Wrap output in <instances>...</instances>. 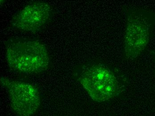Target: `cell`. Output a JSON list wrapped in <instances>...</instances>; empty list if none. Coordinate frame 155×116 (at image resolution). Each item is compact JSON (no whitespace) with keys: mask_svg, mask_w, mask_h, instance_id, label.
Returning a JSON list of instances; mask_svg holds the SVG:
<instances>
[{"mask_svg":"<svg viewBox=\"0 0 155 116\" xmlns=\"http://www.w3.org/2000/svg\"><path fill=\"white\" fill-rule=\"evenodd\" d=\"M74 76L95 101L104 102L119 96L125 88L124 76L102 63H91L78 68Z\"/></svg>","mask_w":155,"mask_h":116,"instance_id":"1","label":"cell"},{"mask_svg":"<svg viewBox=\"0 0 155 116\" xmlns=\"http://www.w3.org/2000/svg\"><path fill=\"white\" fill-rule=\"evenodd\" d=\"M5 49L6 61L16 71L26 74H38L50 67L48 50L38 39L12 38L5 41Z\"/></svg>","mask_w":155,"mask_h":116,"instance_id":"2","label":"cell"},{"mask_svg":"<svg viewBox=\"0 0 155 116\" xmlns=\"http://www.w3.org/2000/svg\"><path fill=\"white\" fill-rule=\"evenodd\" d=\"M125 28L124 37L125 57L133 60L147 48L155 27V13L150 9L125 7Z\"/></svg>","mask_w":155,"mask_h":116,"instance_id":"3","label":"cell"},{"mask_svg":"<svg viewBox=\"0 0 155 116\" xmlns=\"http://www.w3.org/2000/svg\"><path fill=\"white\" fill-rule=\"evenodd\" d=\"M1 83L6 89L10 99L11 108L21 116L35 115L41 103L38 88L29 83L1 77Z\"/></svg>","mask_w":155,"mask_h":116,"instance_id":"4","label":"cell"},{"mask_svg":"<svg viewBox=\"0 0 155 116\" xmlns=\"http://www.w3.org/2000/svg\"><path fill=\"white\" fill-rule=\"evenodd\" d=\"M54 14L53 7L47 1H32L14 15L10 25L20 31L36 33L51 21Z\"/></svg>","mask_w":155,"mask_h":116,"instance_id":"5","label":"cell"},{"mask_svg":"<svg viewBox=\"0 0 155 116\" xmlns=\"http://www.w3.org/2000/svg\"><path fill=\"white\" fill-rule=\"evenodd\" d=\"M6 1V0H0V6H1V7L3 6Z\"/></svg>","mask_w":155,"mask_h":116,"instance_id":"6","label":"cell"}]
</instances>
